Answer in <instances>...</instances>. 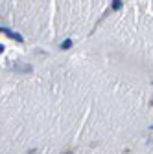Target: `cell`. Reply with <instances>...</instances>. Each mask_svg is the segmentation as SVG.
Masks as SVG:
<instances>
[{"label": "cell", "instance_id": "cell-1", "mask_svg": "<svg viewBox=\"0 0 153 154\" xmlns=\"http://www.w3.org/2000/svg\"><path fill=\"white\" fill-rule=\"evenodd\" d=\"M0 33H4L6 37L13 38V41H17V42H24V37H22L21 33H15V31H11L9 28H0Z\"/></svg>", "mask_w": 153, "mask_h": 154}, {"label": "cell", "instance_id": "cell-2", "mask_svg": "<svg viewBox=\"0 0 153 154\" xmlns=\"http://www.w3.org/2000/svg\"><path fill=\"white\" fill-rule=\"evenodd\" d=\"M13 70H17V72H31V66H21V64H17V66H13Z\"/></svg>", "mask_w": 153, "mask_h": 154}, {"label": "cell", "instance_id": "cell-3", "mask_svg": "<svg viewBox=\"0 0 153 154\" xmlns=\"http://www.w3.org/2000/svg\"><path fill=\"white\" fill-rule=\"evenodd\" d=\"M122 8V0H112V11H118Z\"/></svg>", "mask_w": 153, "mask_h": 154}, {"label": "cell", "instance_id": "cell-4", "mask_svg": "<svg viewBox=\"0 0 153 154\" xmlns=\"http://www.w3.org/2000/svg\"><path fill=\"white\" fill-rule=\"evenodd\" d=\"M70 46H72V41H70V38H67V41L61 42V48H63V50H68Z\"/></svg>", "mask_w": 153, "mask_h": 154}, {"label": "cell", "instance_id": "cell-5", "mask_svg": "<svg viewBox=\"0 0 153 154\" xmlns=\"http://www.w3.org/2000/svg\"><path fill=\"white\" fill-rule=\"evenodd\" d=\"M2 51H4V46H2V44H0V53H2Z\"/></svg>", "mask_w": 153, "mask_h": 154}, {"label": "cell", "instance_id": "cell-6", "mask_svg": "<svg viewBox=\"0 0 153 154\" xmlns=\"http://www.w3.org/2000/svg\"><path fill=\"white\" fill-rule=\"evenodd\" d=\"M68 154H70V152H68Z\"/></svg>", "mask_w": 153, "mask_h": 154}]
</instances>
